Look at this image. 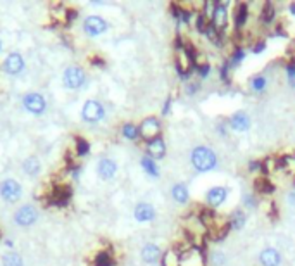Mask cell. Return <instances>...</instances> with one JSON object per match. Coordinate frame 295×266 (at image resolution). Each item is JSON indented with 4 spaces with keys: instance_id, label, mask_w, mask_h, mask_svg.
I'll return each mask as SVG.
<instances>
[{
    "instance_id": "cell-5",
    "label": "cell",
    "mask_w": 295,
    "mask_h": 266,
    "mask_svg": "<svg viewBox=\"0 0 295 266\" xmlns=\"http://www.w3.org/2000/svg\"><path fill=\"white\" fill-rule=\"evenodd\" d=\"M25 107L28 109L30 112H33V114H42V112L45 111V99L40 95V93H28V95L25 97Z\"/></svg>"
},
{
    "instance_id": "cell-7",
    "label": "cell",
    "mask_w": 295,
    "mask_h": 266,
    "mask_svg": "<svg viewBox=\"0 0 295 266\" xmlns=\"http://www.w3.org/2000/svg\"><path fill=\"white\" fill-rule=\"evenodd\" d=\"M37 218H38V213L33 206H23L21 209L16 213V223L21 226L33 225V223L37 221Z\"/></svg>"
},
{
    "instance_id": "cell-11",
    "label": "cell",
    "mask_w": 295,
    "mask_h": 266,
    "mask_svg": "<svg viewBox=\"0 0 295 266\" xmlns=\"http://www.w3.org/2000/svg\"><path fill=\"white\" fill-rule=\"evenodd\" d=\"M23 68H25V61H23L21 54H11L9 57L4 62V69H6L9 74H18L23 71Z\"/></svg>"
},
{
    "instance_id": "cell-27",
    "label": "cell",
    "mask_w": 295,
    "mask_h": 266,
    "mask_svg": "<svg viewBox=\"0 0 295 266\" xmlns=\"http://www.w3.org/2000/svg\"><path fill=\"white\" fill-rule=\"evenodd\" d=\"M230 225L235 226V228H242V226L245 225V214H243L242 211H235L230 220Z\"/></svg>"
},
{
    "instance_id": "cell-21",
    "label": "cell",
    "mask_w": 295,
    "mask_h": 266,
    "mask_svg": "<svg viewBox=\"0 0 295 266\" xmlns=\"http://www.w3.org/2000/svg\"><path fill=\"white\" fill-rule=\"evenodd\" d=\"M162 264L164 266H181V256L174 249H171L162 257Z\"/></svg>"
},
{
    "instance_id": "cell-38",
    "label": "cell",
    "mask_w": 295,
    "mask_h": 266,
    "mask_svg": "<svg viewBox=\"0 0 295 266\" xmlns=\"http://www.w3.org/2000/svg\"><path fill=\"white\" fill-rule=\"evenodd\" d=\"M243 61V50L242 49H236V52L233 54V57H231V64H238V62H242Z\"/></svg>"
},
{
    "instance_id": "cell-8",
    "label": "cell",
    "mask_w": 295,
    "mask_h": 266,
    "mask_svg": "<svg viewBox=\"0 0 295 266\" xmlns=\"http://www.w3.org/2000/svg\"><path fill=\"white\" fill-rule=\"evenodd\" d=\"M83 118L87 121H99L104 118V107L97 100H88L83 107Z\"/></svg>"
},
{
    "instance_id": "cell-26",
    "label": "cell",
    "mask_w": 295,
    "mask_h": 266,
    "mask_svg": "<svg viewBox=\"0 0 295 266\" xmlns=\"http://www.w3.org/2000/svg\"><path fill=\"white\" fill-rule=\"evenodd\" d=\"M205 33H207L209 40H211L214 45H217V47L223 45V40H221V37H219V31H217L212 25H209V26H207V30H205Z\"/></svg>"
},
{
    "instance_id": "cell-13",
    "label": "cell",
    "mask_w": 295,
    "mask_h": 266,
    "mask_svg": "<svg viewBox=\"0 0 295 266\" xmlns=\"http://www.w3.org/2000/svg\"><path fill=\"white\" fill-rule=\"evenodd\" d=\"M224 199H226V189H223V187H214L207 192V201L212 207L221 206Z\"/></svg>"
},
{
    "instance_id": "cell-19",
    "label": "cell",
    "mask_w": 295,
    "mask_h": 266,
    "mask_svg": "<svg viewBox=\"0 0 295 266\" xmlns=\"http://www.w3.org/2000/svg\"><path fill=\"white\" fill-rule=\"evenodd\" d=\"M230 123H231V128H233V130L243 131V130H247V128H248L250 121H248V116L245 114V112H236V114L231 118Z\"/></svg>"
},
{
    "instance_id": "cell-10",
    "label": "cell",
    "mask_w": 295,
    "mask_h": 266,
    "mask_svg": "<svg viewBox=\"0 0 295 266\" xmlns=\"http://www.w3.org/2000/svg\"><path fill=\"white\" fill-rule=\"evenodd\" d=\"M107 30V23L104 21L99 16H90V18L85 21V31L88 35H100Z\"/></svg>"
},
{
    "instance_id": "cell-6",
    "label": "cell",
    "mask_w": 295,
    "mask_h": 266,
    "mask_svg": "<svg viewBox=\"0 0 295 266\" xmlns=\"http://www.w3.org/2000/svg\"><path fill=\"white\" fill-rule=\"evenodd\" d=\"M211 25L214 26L219 33L228 26V9H226L224 4H216V9H214V14H212Z\"/></svg>"
},
{
    "instance_id": "cell-37",
    "label": "cell",
    "mask_w": 295,
    "mask_h": 266,
    "mask_svg": "<svg viewBox=\"0 0 295 266\" xmlns=\"http://www.w3.org/2000/svg\"><path fill=\"white\" fill-rule=\"evenodd\" d=\"M281 164L286 168H295V154H288L281 159Z\"/></svg>"
},
{
    "instance_id": "cell-44",
    "label": "cell",
    "mask_w": 295,
    "mask_h": 266,
    "mask_svg": "<svg viewBox=\"0 0 295 266\" xmlns=\"http://www.w3.org/2000/svg\"><path fill=\"white\" fill-rule=\"evenodd\" d=\"M169 107H171V99L168 100V102H166V105H164V111H162V114H168V112H169Z\"/></svg>"
},
{
    "instance_id": "cell-18",
    "label": "cell",
    "mask_w": 295,
    "mask_h": 266,
    "mask_svg": "<svg viewBox=\"0 0 295 266\" xmlns=\"http://www.w3.org/2000/svg\"><path fill=\"white\" fill-rule=\"evenodd\" d=\"M147 151H149V154L152 156V158H162L166 152V146H164V142L157 137V139L150 140L149 146H147Z\"/></svg>"
},
{
    "instance_id": "cell-14",
    "label": "cell",
    "mask_w": 295,
    "mask_h": 266,
    "mask_svg": "<svg viewBox=\"0 0 295 266\" xmlns=\"http://www.w3.org/2000/svg\"><path fill=\"white\" fill-rule=\"evenodd\" d=\"M155 216V211L154 207L150 204H138L137 209H135V218H137L138 221H150L152 218Z\"/></svg>"
},
{
    "instance_id": "cell-33",
    "label": "cell",
    "mask_w": 295,
    "mask_h": 266,
    "mask_svg": "<svg viewBox=\"0 0 295 266\" xmlns=\"http://www.w3.org/2000/svg\"><path fill=\"white\" fill-rule=\"evenodd\" d=\"M197 30L202 31V33H205V30H207V26H209V23H207V19H205V16L204 14H199L197 16Z\"/></svg>"
},
{
    "instance_id": "cell-35",
    "label": "cell",
    "mask_w": 295,
    "mask_h": 266,
    "mask_svg": "<svg viewBox=\"0 0 295 266\" xmlns=\"http://www.w3.org/2000/svg\"><path fill=\"white\" fill-rule=\"evenodd\" d=\"M88 151H90V146H88L87 140H83V139L78 140V154L85 156V154H88Z\"/></svg>"
},
{
    "instance_id": "cell-20",
    "label": "cell",
    "mask_w": 295,
    "mask_h": 266,
    "mask_svg": "<svg viewBox=\"0 0 295 266\" xmlns=\"http://www.w3.org/2000/svg\"><path fill=\"white\" fill-rule=\"evenodd\" d=\"M69 197H71V190L66 189V187H59V189L54 190L52 194V202L54 204H66V202L69 201Z\"/></svg>"
},
{
    "instance_id": "cell-4",
    "label": "cell",
    "mask_w": 295,
    "mask_h": 266,
    "mask_svg": "<svg viewBox=\"0 0 295 266\" xmlns=\"http://www.w3.org/2000/svg\"><path fill=\"white\" fill-rule=\"evenodd\" d=\"M159 131H161V123H159L155 118H147L143 119V123L140 124V135L143 137L145 140H154L157 139Z\"/></svg>"
},
{
    "instance_id": "cell-43",
    "label": "cell",
    "mask_w": 295,
    "mask_h": 266,
    "mask_svg": "<svg viewBox=\"0 0 295 266\" xmlns=\"http://www.w3.org/2000/svg\"><path fill=\"white\" fill-rule=\"evenodd\" d=\"M245 202H247L248 206H255V201L250 197V195H245Z\"/></svg>"
},
{
    "instance_id": "cell-48",
    "label": "cell",
    "mask_w": 295,
    "mask_h": 266,
    "mask_svg": "<svg viewBox=\"0 0 295 266\" xmlns=\"http://www.w3.org/2000/svg\"><path fill=\"white\" fill-rule=\"evenodd\" d=\"M290 202H292V204L295 202V194H290Z\"/></svg>"
},
{
    "instance_id": "cell-45",
    "label": "cell",
    "mask_w": 295,
    "mask_h": 266,
    "mask_svg": "<svg viewBox=\"0 0 295 266\" xmlns=\"http://www.w3.org/2000/svg\"><path fill=\"white\" fill-rule=\"evenodd\" d=\"M259 166H261L259 163H252V164H250V170H252V171H254V170H259Z\"/></svg>"
},
{
    "instance_id": "cell-23",
    "label": "cell",
    "mask_w": 295,
    "mask_h": 266,
    "mask_svg": "<svg viewBox=\"0 0 295 266\" xmlns=\"http://www.w3.org/2000/svg\"><path fill=\"white\" fill-rule=\"evenodd\" d=\"M173 197L178 202H186L188 201V189L181 183H178V185L173 187Z\"/></svg>"
},
{
    "instance_id": "cell-39",
    "label": "cell",
    "mask_w": 295,
    "mask_h": 266,
    "mask_svg": "<svg viewBox=\"0 0 295 266\" xmlns=\"http://www.w3.org/2000/svg\"><path fill=\"white\" fill-rule=\"evenodd\" d=\"M288 78H290V83L295 87V64H288Z\"/></svg>"
},
{
    "instance_id": "cell-30",
    "label": "cell",
    "mask_w": 295,
    "mask_h": 266,
    "mask_svg": "<svg viewBox=\"0 0 295 266\" xmlns=\"http://www.w3.org/2000/svg\"><path fill=\"white\" fill-rule=\"evenodd\" d=\"M255 190H259V192H273V185L267 180L259 178L255 180Z\"/></svg>"
},
{
    "instance_id": "cell-17",
    "label": "cell",
    "mask_w": 295,
    "mask_h": 266,
    "mask_svg": "<svg viewBox=\"0 0 295 266\" xmlns=\"http://www.w3.org/2000/svg\"><path fill=\"white\" fill-rule=\"evenodd\" d=\"M159 256H161V251H159V247H157V245H154V244H147L145 247H143V251H142L143 261H145V263H149V264H154L155 261L159 259Z\"/></svg>"
},
{
    "instance_id": "cell-36",
    "label": "cell",
    "mask_w": 295,
    "mask_h": 266,
    "mask_svg": "<svg viewBox=\"0 0 295 266\" xmlns=\"http://www.w3.org/2000/svg\"><path fill=\"white\" fill-rule=\"evenodd\" d=\"M214 9H216V4H212V2H205V7H204V16H205V19H212V14H214Z\"/></svg>"
},
{
    "instance_id": "cell-28",
    "label": "cell",
    "mask_w": 295,
    "mask_h": 266,
    "mask_svg": "<svg viewBox=\"0 0 295 266\" xmlns=\"http://www.w3.org/2000/svg\"><path fill=\"white\" fill-rule=\"evenodd\" d=\"M261 16H262V21L264 23H271V21H273V19H274V7H273V4H266Z\"/></svg>"
},
{
    "instance_id": "cell-42",
    "label": "cell",
    "mask_w": 295,
    "mask_h": 266,
    "mask_svg": "<svg viewBox=\"0 0 295 266\" xmlns=\"http://www.w3.org/2000/svg\"><path fill=\"white\" fill-rule=\"evenodd\" d=\"M262 50H264V44H262V42H257V45L252 47V52H255V54H257V52H262Z\"/></svg>"
},
{
    "instance_id": "cell-46",
    "label": "cell",
    "mask_w": 295,
    "mask_h": 266,
    "mask_svg": "<svg viewBox=\"0 0 295 266\" xmlns=\"http://www.w3.org/2000/svg\"><path fill=\"white\" fill-rule=\"evenodd\" d=\"M290 13L295 16V4H292V6H290Z\"/></svg>"
},
{
    "instance_id": "cell-15",
    "label": "cell",
    "mask_w": 295,
    "mask_h": 266,
    "mask_svg": "<svg viewBox=\"0 0 295 266\" xmlns=\"http://www.w3.org/2000/svg\"><path fill=\"white\" fill-rule=\"evenodd\" d=\"M116 170H118V166H116V163L111 161V159H102V161L99 163V175L106 180L114 177Z\"/></svg>"
},
{
    "instance_id": "cell-9",
    "label": "cell",
    "mask_w": 295,
    "mask_h": 266,
    "mask_svg": "<svg viewBox=\"0 0 295 266\" xmlns=\"http://www.w3.org/2000/svg\"><path fill=\"white\" fill-rule=\"evenodd\" d=\"M181 266H204V256L199 247L186 249L181 254Z\"/></svg>"
},
{
    "instance_id": "cell-22",
    "label": "cell",
    "mask_w": 295,
    "mask_h": 266,
    "mask_svg": "<svg viewBox=\"0 0 295 266\" xmlns=\"http://www.w3.org/2000/svg\"><path fill=\"white\" fill-rule=\"evenodd\" d=\"M23 170L28 175H37L38 171H40V161H38L37 158H28L23 163Z\"/></svg>"
},
{
    "instance_id": "cell-29",
    "label": "cell",
    "mask_w": 295,
    "mask_h": 266,
    "mask_svg": "<svg viewBox=\"0 0 295 266\" xmlns=\"http://www.w3.org/2000/svg\"><path fill=\"white\" fill-rule=\"evenodd\" d=\"M142 166L145 168L147 173H150L152 177H157V175H159L157 168H155V164H154V161H152L150 158H143V159H142Z\"/></svg>"
},
{
    "instance_id": "cell-12",
    "label": "cell",
    "mask_w": 295,
    "mask_h": 266,
    "mask_svg": "<svg viewBox=\"0 0 295 266\" xmlns=\"http://www.w3.org/2000/svg\"><path fill=\"white\" fill-rule=\"evenodd\" d=\"M259 259H261L262 266H278L279 261H281V256H279V252L276 251V249L267 247L261 252Z\"/></svg>"
},
{
    "instance_id": "cell-2",
    "label": "cell",
    "mask_w": 295,
    "mask_h": 266,
    "mask_svg": "<svg viewBox=\"0 0 295 266\" xmlns=\"http://www.w3.org/2000/svg\"><path fill=\"white\" fill-rule=\"evenodd\" d=\"M0 195L4 201L7 202H16L21 199V185L16 180H4L0 183Z\"/></svg>"
},
{
    "instance_id": "cell-25",
    "label": "cell",
    "mask_w": 295,
    "mask_h": 266,
    "mask_svg": "<svg viewBox=\"0 0 295 266\" xmlns=\"http://www.w3.org/2000/svg\"><path fill=\"white\" fill-rule=\"evenodd\" d=\"M245 21H247V6L245 4H240L235 13V23H236V26H243Z\"/></svg>"
},
{
    "instance_id": "cell-49",
    "label": "cell",
    "mask_w": 295,
    "mask_h": 266,
    "mask_svg": "<svg viewBox=\"0 0 295 266\" xmlns=\"http://www.w3.org/2000/svg\"><path fill=\"white\" fill-rule=\"evenodd\" d=\"M293 183H295V182H293Z\"/></svg>"
},
{
    "instance_id": "cell-16",
    "label": "cell",
    "mask_w": 295,
    "mask_h": 266,
    "mask_svg": "<svg viewBox=\"0 0 295 266\" xmlns=\"http://www.w3.org/2000/svg\"><path fill=\"white\" fill-rule=\"evenodd\" d=\"M192 61L193 59H190L185 52H180L176 56V68H178V71H180L181 76H188L190 69H192Z\"/></svg>"
},
{
    "instance_id": "cell-32",
    "label": "cell",
    "mask_w": 295,
    "mask_h": 266,
    "mask_svg": "<svg viewBox=\"0 0 295 266\" xmlns=\"http://www.w3.org/2000/svg\"><path fill=\"white\" fill-rule=\"evenodd\" d=\"M95 266H112V261L107 252H100L95 259Z\"/></svg>"
},
{
    "instance_id": "cell-24",
    "label": "cell",
    "mask_w": 295,
    "mask_h": 266,
    "mask_svg": "<svg viewBox=\"0 0 295 266\" xmlns=\"http://www.w3.org/2000/svg\"><path fill=\"white\" fill-rule=\"evenodd\" d=\"M4 266H23V259L18 252H7L2 259Z\"/></svg>"
},
{
    "instance_id": "cell-47",
    "label": "cell",
    "mask_w": 295,
    "mask_h": 266,
    "mask_svg": "<svg viewBox=\"0 0 295 266\" xmlns=\"http://www.w3.org/2000/svg\"><path fill=\"white\" fill-rule=\"evenodd\" d=\"M92 62H93V64H104V62H102V61H100V59H93Z\"/></svg>"
},
{
    "instance_id": "cell-41",
    "label": "cell",
    "mask_w": 295,
    "mask_h": 266,
    "mask_svg": "<svg viewBox=\"0 0 295 266\" xmlns=\"http://www.w3.org/2000/svg\"><path fill=\"white\" fill-rule=\"evenodd\" d=\"M199 71H200V76H207V73H209V66H207V64H202V66H199Z\"/></svg>"
},
{
    "instance_id": "cell-34",
    "label": "cell",
    "mask_w": 295,
    "mask_h": 266,
    "mask_svg": "<svg viewBox=\"0 0 295 266\" xmlns=\"http://www.w3.org/2000/svg\"><path fill=\"white\" fill-rule=\"evenodd\" d=\"M266 87V78L264 76H257L252 80V88L257 90V92H261V90Z\"/></svg>"
},
{
    "instance_id": "cell-1",
    "label": "cell",
    "mask_w": 295,
    "mask_h": 266,
    "mask_svg": "<svg viewBox=\"0 0 295 266\" xmlns=\"http://www.w3.org/2000/svg\"><path fill=\"white\" fill-rule=\"evenodd\" d=\"M192 164L197 171H209L216 166V154L207 147H197L192 152Z\"/></svg>"
},
{
    "instance_id": "cell-3",
    "label": "cell",
    "mask_w": 295,
    "mask_h": 266,
    "mask_svg": "<svg viewBox=\"0 0 295 266\" xmlns=\"http://www.w3.org/2000/svg\"><path fill=\"white\" fill-rule=\"evenodd\" d=\"M62 80H64V85L68 88H80L81 85H83V81H85V74H83V71H81L80 68L71 66V68H68L64 71Z\"/></svg>"
},
{
    "instance_id": "cell-31",
    "label": "cell",
    "mask_w": 295,
    "mask_h": 266,
    "mask_svg": "<svg viewBox=\"0 0 295 266\" xmlns=\"http://www.w3.org/2000/svg\"><path fill=\"white\" fill-rule=\"evenodd\" d=\"M138 133H140V130H137V126H135V124H124V128H123V135L126 137V139H130V140L137 139Z\"/></svg>"
},
{
    "instance_id": "cell-40",
    "label": "cell",
    "mask_w": 295,
    "mask_h": 266,
    "mask_svg": "<svg viewBox=\"0 0 295 266\" xmlns=\"http://www.w3.org/2000/svg\"><path fill=\"white\" fill-rule=\"evenodd\" d=\"M212 261H214V263L219 266V264H223V261H224V257L221 256V254H214V256H212Z\"/></svg>"
}]
</instances>
